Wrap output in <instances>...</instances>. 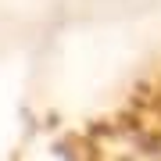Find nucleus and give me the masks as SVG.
I'll return each mask as SVG.
<instances>
[{
  "label": "nucleus",
  "instance_id": "1",
  "mask_svg": "<svg viewBox=\"0 0 161 161\" xmlns=\"http://www.w3.org/2000/svg\"><path fill=\"white\" fill-rule=\"evenodd\" d=\"M115 132L140 147L161 150V68L143 82V90H136V97L122 111Z\"/></svg>",
  "mask_w": 161,
  "mask_h": 161
}]
</instances>
